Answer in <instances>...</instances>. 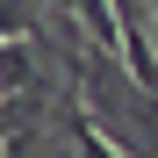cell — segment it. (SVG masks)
I'll return each mask as SVG.
<instances>
[{
  "instance_id": "1",
  "label": "cell",
  "mask_w": 158,
  "mask_h": 158,
  "mask_svg": "<svg viewBox=\"0 0 158 158\" xmlns=\"http://www.w3.org/2000/svg\"><path fill=\"white\" fill-rule=\"evenodd\" d=\"M65 122H72V144H79V158H129V151H115V137H108V129H101L94 115H86V101H65Z\"/></svg>"
},
{
  "instance_id": "2",
  "label": "cell",
  "mask_w": 158,
  "mask_h": 158,
  "mask_svg": "<svg viewBox=\"0 0 158 158\" xmlns=\"http://www.w3.org/2000/svg\"><path fill=\"white\" fill-rule=\"evenodd\" d=\"M29 79H36L29 36H0V94H29Z\"/></svg>"
},
{
  "instance_id": "3",
  "label": "cell",
  "mask_w": 158,
  "mask_h": 158,
  "mask_svg": "<svg viewBox=\"0 0 158 158\" xmlns=\"http://www.w3.org/2000/svg\"><path fill=\"white\" fill-rule=\"evenodd\" d=\"M79 7V22H86V36L101 43V50H122V15H115V0H72Z\"/></svg>"
},
{
  "instance_id": "4",
  "label": "cell",
  "mask_w": 158,
  "mask_h": 158,
  "mask_svg": "<svg viewBox=\"0 0 158 158\" xmlns=\"http://www.w3.org/2000/svg\"><path fill=\"white\" fill-rule=\"evenodd\" d=\"M0 36H36V7L29 0H0Z\"/></svg>"
}]
</instances>
